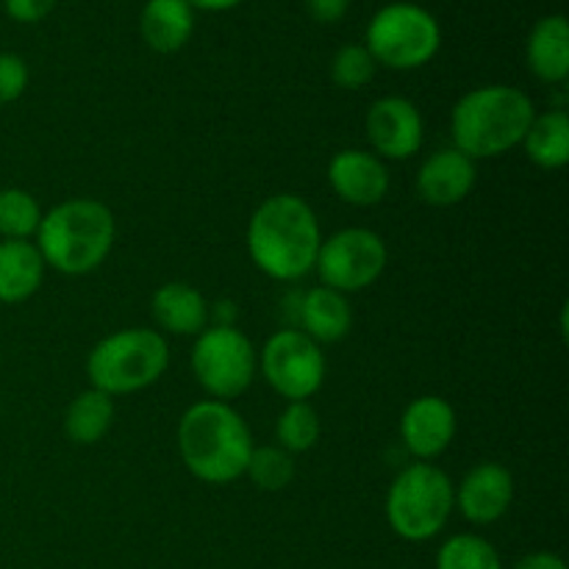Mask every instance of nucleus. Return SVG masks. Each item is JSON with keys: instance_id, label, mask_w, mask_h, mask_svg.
Listing matches in <instances>:
<instances>
[{"instance_id": "obj_5", "label": "nucleus", "mask_w": 569, "mask_h": 569, "mask_svg": "<svg viewBox=\"0 0 569 569\" xmlns=\"http://www.w3.org/2000/svg\"><path fill=\"white\" fill-rule=\"evenodd\" d=\"M170 365V348L159 331L126 328L100 339L87 359V376L92 389L109 398L133 395L153 387Z\"/></svg>"}, {"instance_id": "obj_28", "label": "nucleus", "mask_w": 569, "mask_h": 569, "mask_svg": "<svg viewBox=\"0 0 569 569\" xmlns=\"http://www.w3.org/2000/svg\"><path fill=\"white\" fill-rule=\"evenodd\" d=\"M28 87V67L20 56L0 53V103H11Z\"/></svg>"}, {"instance_id": "obj_16", "label": "nucleus", "mask_w": 569, "mask_h": 569, "mask_svg": "<svg viewBox=\"0 0 569 569\" xmlns=\"http://www.w3.org/2000/svg\"><path fill=\"white\" fill-rule=\"evenodd\" d=\"M153 320L161 331L172 337H198L209 328V303L189 283L170 281L156 289Z\"/></svg>"}, {"instance_id": "obj_3", "label": "nucleus", "mask_w": 569, "mask_h": 569, "mask_svg": "<svg viewBox=\"0 0 569 569\" xmlns=\"http://www.w3.org/2000/svg\"><path fill=\"white\" fill-rule=\"evenodd\" d=\"M533 103L522 89L503 87H481L467 92L450 114V133H453V148L478 159H495L517 144H522L528 126L533 120Z\"/></svg>"}, {"instance_id": "obj_20", "label": "nucleus", "mask_w": 569, "mask_h": 569, "mask_svg": "<svg viewBox=\"0 0 569 569\" xmlns=\"http://www.w3.org/2000/svg\"><path fill=\"white\" fill-rule=\"evenodd\" d=\"M300 322H303L306 337L315 339L317 345H331L348 337L353 315H350V303L342 292L328 287H315L303 295Z\"/></svg>"}, {"instance_id": "obj_26", "label": "nucleus", "mask_w": 569, "mask_h": 569, "mask_svg": "<svg viewBox=\"0 0 569 569\" xmlns=\"http://www.w3.org/2000/svg\"><path fill=\"white\" fill-rule=\"evenodd\" d=\"M244 476L261 489V492H281L295 478V459L278 445H261L253 448Z\"/></svg>"}, {"instance_id": "obj_9", "label": "nucleus", "mask_w": 569, "mask_h": 569, "mask_svg": "<svg viewBox=\"0 0 569 569\" xmlns=\"http://www.w3.org/2000/svg\"><path fill=\"white\" fill-rule=\"evenodd\" d=\"M387 261L389 250L376 231L345 228V231L322 239L315 270L322 287L350 295L372 287L387 270Z\"/></svg>"}, {"instance_id": "obj_30", "label": "nucleus", "mask_w": 569, "mask_h": 569, "mask_svg": "<svg viewBox=\"0 0 569 569\" xmlns=\"http://www.w3.org/2000/svg\"><path fill=\"white\" fill-rule=\"evenodd\" d=\"M348 6L350 0H306V9L317 22H339Z\"/></svg>"}, {"instance_id": "obj_10", "label": "nucleus", "mask_w": 569, "mask_h": 569, "mask_svg": "<svg viewBox=\"0 0 569 569\" xmlns=\"http://www.w3.org/2000/svg\"><path fill=\"white\" fill-rule=\"evenodd\" d=\"M261 372L289 403L309 400L326 381V356L303 331H278L261 350Z\"/></svg>"}, {"instance_id": "obj_1", "label": "nucleus", "mask_w": 569, "mask_h": 569, "mask_svg": "<svg viewBox=\"0 0 569 569\" xmlns=\"http://www.w3.org/2000/svg\"><path fill=\"white\" fill-rule=\"evenodd\" d=\"M322 233L311 206L298 194H272L248 222V253L272 281H298L315 270Z\"/></svg>"}, {"instance_id": "obj_11", "label": "nucleus", "mask_w": 569, "mask_h": 569, "mask_svg": "<svg viewBox=\"0 0 569 569\" xmlns=\"http://www.w3.org/2000/svg\"><path fill=\"white\" fill-rule=\"evenodd\" d=\"M422 114L411 100L389 94L367 111V139L378 159L406 161L422 144Z\"/></svg>"}, {"instance_id": "obj_17", "label": "nucleus", "mask_w": 569, "mask_h": 569, "mask_svg": "<svg viewBox=\"0 0 569 569\" xmlns=\"http://www.w3.org/2000/svg\"><path fill=\"white\" fill-rule=\"evenodd\" d=\"M139 31L156 53H176L192 39L194 9L187 0H148L139 17Z\"/></svg>"}, {"instance_id": "obj_19", "label": "nucleus", "mask_w": 569, "mask_h": 569, "mask_svg": "<svg viewBox=\"0 0 569 569\" xmlns=\"http://www.w3.org/2000/svg\"><path fill=\"white\" fill-rule=\"evenodd\" d=\"M44 261L28 239L0 242V303H22L42 287Z\"/></svg>"}, {"instance_id": "obj_6", "label": "nucleus", "mask_w": 569, "mask_h": 569, "mask_svg": "<svg viewBox=\"0 0 569 569\" xmlns=\"http://www.w3.org/2000/svg\"><path fill=\"white\" fill-rule=\"evenodd\" d=\"M456 487L437 465L417 461L392 481L387 492V522L406 542H428L450 520Z\"/></svg>"}, {"instance_id": "obj_22", "label": "nucleus", "mask_w": 569, "mask_h": 569, "mask_svg": "<svg viewBox=\"0 0 569 569\" xmlns=\"http://www.w3.org/2000/svg\"><path fill=\"white\" fill-rule=\"evenodd\" d=\"M111 422H114V403L109 395L100 389H87L67 406L64 433L76 445H94L109 433Z\"/></svg>"}, {"instance_id": "obj_15", "label": "nucleus", "mask_w": 569, "mask_h": 569, "mask_svg": "<svg viewBox=\"0 0 569 569\" xmlns=\"http://www.w3.org/2000/svg\"><path fill=\"white\" fill-rule=\"evenodd\" d=\"M476 161L461 150L445 148L422 161L420 172H417V194L428 206L448 209V206L461 203L476 189Z\"/></svg>"}, {"instance_id": "obj_18", "label": "nucleus", "mask_w": 569, "mask_h": 569, "mask_svg": "<svg viewBox=\"0 0 569 569\" xmlns=\"http://www.w3.org/2000/svg\"><path fill=\"white\" fill-rule=\"evenodd\" d=\"M528 67L545 83H565L569 76V26L567 17H542L528 37Z\"/></svg>"}, {"instance_id": "obj_24", "label": "nucleus", "mask_w": 569, "mask_h": 569, "mask_svg": "<svg viewBox=\"0 0 569 569\" xmlns=\"http://www.w3.org/2000/svg\"><path fill=\"white\" fill-rule=\"evenodd\" d=\"M437 569H503V561L492 542L476 533H459L439 548Z\"/></svg>"}, {"instance_id": "obj_31", "label": "nucleus", "mask_w": 569, "mask_h": 569, "mask_svg": "<svg viewBox=\"0 0 569 569\" xmlns=\"http://www.w3.org/2000/svg\"><path fill=\"white\" fill-rule=\"evenodd\" d=\"M515 569H567V561L548 550H539V553H528L526 559L517 561Z\"/></svg>"}, {"instance_id": "obj_21", "label": "nucleus", "mask_w": 569, "mask_h": 569, "mask_svg": "<svg viewBox=\"0 0 569 569\" xmlns=\"http://www.w3.org/2000/svg\"><path fill=\"white\" fill-rule=\"evenodd\" d=\"M528 159L542 170H561L569 161V117L567 111L553 109L533 114L526 137H522Z\"/></svg>"}, {"instance_id": "obj_2", "label": "nucleus", "mask_w": 569, "mask_h": 569, "mask_svg": "<svg viewBox=\"0 0 569 569\" xmlns=\"http://www.w3.org/2000/svg\"><path fill=\"white\" fill-rule=\"evenodd\" d=\"M253 448L248 422L222 400H200L189 406L178 422L183 465L203 483L220 487L242 478Z\"/></svg>"}, {"instance_id": "obj_8", "label": "nucleus", "mask_w": 569, "mask_h": 569, "mask_svg": "<svg viewBox=\"0 0 569 569\" xmlns=\"http://www.w3.org/2000/svg\"><path fill=\"white\" fill-rule=\"evenodd\" d=\"M259 367L253 342L233 326H214L198 333L192 348V372L211 400L239 398L250 389Z\"/></svg>"}, {"instance_id": "obj_32", "label": "nucleus", "mask_w": 569, "mask_h": 569, "mask_svg": "<svg viewBox=\"0 0 569 569\" xmlns=\"http://www.w3.org/2000/svg\"><path fill=\"white\" fill-rule=\"evenodd\" d=\"M187 3L200 11H228L233 9V6L242 3V0H187Z\"/></svg>"}, {"instance_id": "obj_7", "label": "nucleus", "mask_w": 569, "mask_h": 569, "mask_svg": "<svg viewBox=\"0 0 569 569\" xmlns=\"http://www.w3.org/2000/svg\"><path fill=\"white\" fill-rule=\"evenodd\" d=\"M442 28L437 17L415 3H389L367 26V44L376 64L389 70H417L439 53Z\"/></svg>"}, {"instance_id": "obj_27", "label": "nucleus", "mask_w": 569, "mask_h": 569, "mask_svg": "<svg viewBox=\"0 0 569 569\" xmlns=\"http://www.w3.org/2000/svg\"><path fill=\"white\" fill-rule=\"evenodd\" d=\"M376 59L365 44H345L331 61V78L339 89H361L376 76Z\"/></svg>"}, {"instance_id": "obj_4", "label": "nucleus", "mask_w": 569, "mask_h": 569, "mask_svg": "<svg viewBox=\"0 0 569 569\" xmlns=\"http://www.w3.org/2000/svg\"><path fill=\"white\" fill-rule=\"evenodd\" d=\"M114 214L100 200H64L42 214L37 231V250L44 267L64 276H87L98 270L114 244Z\"/></svg>"}, {"instance_id": "obj_23", "label": "nucleus", "mask_w": 569, "mask_h": 569, "mask_svg": "<svg viewBox=\"0 0 569 569\" xmlns=\"http://www.w3.org/2000/svg\"><path fill=\"white\" fill-rule=\"evenodd\" d=\"M320 415L309 406V400H295L287 403V409L278 415L276 422V439L278 448L287 453H306L320 442Z\"/></svg>"}, {"instance_id": "obj_25", "label": "nucleus", "mask_w": 569, "mask_h": 569, "mask_svg": "<svg viewBox=\"0 0 569 569\" xmlns=\"http://www.w3.org/2000/svg\"><path fill=\"white\" fill-rule=\"evenodd\" d=\"M42 209L26 189H0V237L28 239L39 231Z\"/></svg>"}, {"instance_id": "obj_29", "label": "nucleus", "mask_w": 569, "mask_h": 569, "mask_svg": "<svg viewBox=\"0 0 569 569\" xmlns=\"http://www.w3.org/2000/svg\"><path fill=\"white\" fill-rule=\"evenodd\" d=\"M59 0H3L6 14L17 22H39L56 9Z\"/></svg>"}, {"instance_id": "obj_12", "label": "nucleus", "mask_w": 569, "mask_h": 569, "mask_svg": "<svg viewBox=\"0 0 569 569\" xmlns=\"http://www.w3.org/2000/svg\"><path fill=\"white\" fill-rule=\"evenodd\" d=\"M456 409L445 398L422 395L406 406L400 417V437L417 461H431L450 448L456 437Z\"/></svg>"}, {"instance_id": "obj_13", "label": "nucleus", "mask_w": 569, "mask_h": 569, "mask_svg": "<svg viewBox=\"0 0 569 569\" xmlns=\"http://www.w3.org/2000/svg\"><path fill=\"white\" fill-rule=\"evenodd\" d=\"M511 500H515V478L498 461L476 465L456 489V503L472 526L498 522L509 511Z\"/></svg>"}, {"instance_id": "obj_14", "label": "nucleus", "mask_w": 569, "mask_h": 569, "mask_svg": "<svg viewBox=\"0 0 569 569\" xmlns=\"http://www.w3.org/2000/svg\"><path fill=\"white\" fill-rule=\"evenodd\" d=\"M328 183L350 206H378L389 192V170L376 153L339 150L328 164Z\"/></svg>"}]
</instances>
